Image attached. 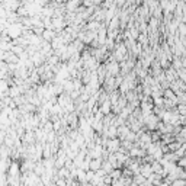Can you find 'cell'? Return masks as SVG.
I'll list each match as a JSON object with an SVG mask.
<instances>
[{
  "mask_svg": "<svg viewBox=\"0 0 186 186\" xmlns=\"http://www.w3.org/2000/svg\"><path fill=\"white\" fill-rule=\"evenodd\" d=\"M151 167H153V173H156V174H161V176L164 177V167L161 166L160 161H153V163H151Z\"/></svg>",
  "mask_w": 186,
  "mask_h": 186,
  "instance_id": "obj_2",
  "label": "cell"
},
{
  "mask_svg": "<svg viewBox=\"0 0 186 186\" xmlns=\"http://www.w3.org/2000/svg\"><path fill=\"white\" fill-rule=\"evenodd\" d=\"M140 174H143L146 179H150V176L153 174V167H151V163H143L141 167H140Z\"/></svg>",
  "mask_w": 186,
  "mask_h": 186,
  "instance_id": "obj_1",
  "label": "cell"
},
{
  "mask_svg": "<svg viewBox=\"0 0 186 186\" xmlns=\"http://www.w3.org/2000/svg\"><path fill=\"white\" fill-rule=\"evenodd\" d=\"M179 35H182V36H186V23H180L179 26Z\"/></svg>",
  "mask_w": 186,
  "mask_h": 186,
  "instance_id": "obj_7",
  "label": "cell"
},
{
  "mask_svg": "<svg viewBox=\"0 0 186 186\" xmlns=\"http://www.w3.org/2000/svg\"><path fill=\"white\" fill-rule=\"evenodd\" d=\"M102 169L108 173V174H111V173L115 170V167L112 166V163H109L108 160H103V164H102Z\"/></svg>",
  "mask_w": 186,
  "mask_h": 186,
  "instance_id": "obj_5",
  "label": "cell"
},
{
  "mask_svg": "<svg viewBox=\"0 0 186 186\" xmlns=\"http://www.w3.org/2000/svg\"><path fill=\"white\" fill-rule=\"evenodd\" d=\"M55 36H57V35H55V31H53V29H45V32L42 35V40L46 41V42H51Z\"/></svg>",
  "mask_w": 186,
  "mask_h": 186,
  "instance_id": "obj_4",
  "label": "cell"
},
{
  "mask_svg": "<svg viewBox=\"0 0 186 186\" xmlns=\"http://www.w3.org/2000/svg\"><path fill=\"white\" fill-rule=\"evenodd\" d=\"M109 176H111L113 180H119V179H122V170H121V169H115Z\"/></svg>",
  "mask_w": 186,
  "mask_h": 186,
  "instance_id": "obj_6",
  "label": "cell"
},
{
  "mask_svg": "<svg viewBox=\"0 0 186 186\" xmlns=\"http://www.w3.org/2000/svg\"><path fill=\"white\" fill-rule=\"evenodd\" d=\"M102 164H103V159H93L92 163H90V170L98 172L102 169Z\"/></svg>",
  "mask_w": 186,
  "mask_h": 186,
  "instance_id": "obj_3",
  "label": "cell"
}]
</instances>
